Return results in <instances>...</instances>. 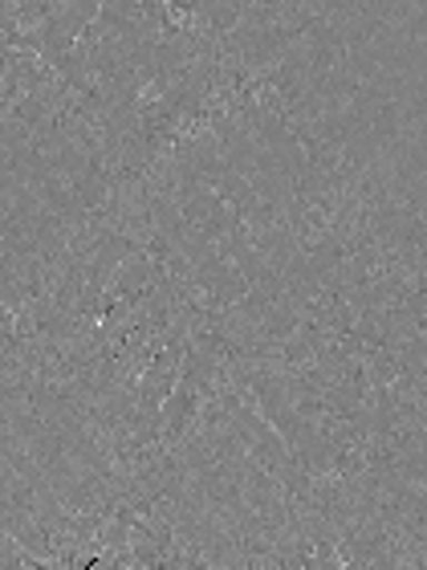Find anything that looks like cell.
<instances>
[{"instance_id": "1", "label": "cell", "mask_w": 427, "mask_h": 570, "mask_svg": "<svg viewBox=\"0 0 427 570\" xmlns=\"http://www.w3.org/2000/svg\"><path fill=\"white\" fill-rule=\"evenodd\" d=\"M0 29H4L9 37L21 33V12H17V4H12V0H0Z\"/></svg>"}, {"instance_id": "2", "label": "cell", "mask_w": 427, "mask_h": 570, "mask_svg": "<svg viewBox=\"0 0 427 570\" xmlns=\"http://www.w3.org/2000/svg\"><path fill=\"white\" fill-rule=\"evenodd\" d=\"M17 4V12H21V21L29 17V21H46L49 17V0H12Z\"/></svg>"}]
</instances>
